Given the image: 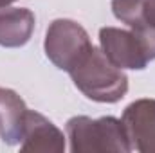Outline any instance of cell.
I'll use <instances>...</instances> for the list:
<instances>
[{"mask_svg": "<svg viewBox=\"0 0 155 153\" xmlns=\"http://www.w3.org/2000/svg\"><path fill=\"white\" fill-rule=\"evenodd\" d=\"M76 88L90 101L112 105L121 101L128 92V77L123 69L105 56L101 47H90V50L69 70Z\"/></svg>", "mask_w": 155, "mask_h": 153, "instance_id": "1", "label": "cell"}, {"mask_svg": "<svg viewBox=\"0 0 155 153\" xmlns=\"http://www.w3.org/2000/svg\"><path fill=\"white\" fill-rule=\"evenodd\" d=\"M67 139L72 153H130L123 121L112 115L92 119L76 115L67 121Z\"/></svg>", "mask_w": 155, "mask_h": 153, "instance_id": "2", "label": "cell"}, {"mask_svg": "<svg viewBox=\"0 0 155 153\" xmlns=\"http://www.w3.org/2000/svg\"><path fill=\"white\" fill-rule=\"evenodd\" d=\"M90 47V36L81 24L69 18H56L49 24L43 49L49 61L60 70L69 72Z\"/></svg>", "mask_w": 155, "mask_h": 153, "instance_id": "3", "label": "cell"}, {"mask_svg": "<svg viewBox=\"0 0 155 153\" xmlns=\"http://www.w3.org/2000/svg\"><path fill=\"white\" fill-rule=\"evenodd\" d=\"M99 45L105 56L123 70H143L152 61L144 43L134 31L103 27L99 29Z\"/></svg>", "mask_w": 155, "mask_h": 153, "instance_id": "4", "label": "cell"}, {"mask_svg": "<svg viewBox=\"0 0 155 153\" xmlns=\"http://www.w3.org/2000/svg\"><path fill=\"white\" fill-rule=\"evenodd\" d=\"M121 121L132 151L155 153V99L143 97L130 103Z\"/></svg>", "mask_w": 155, "mask_h": 153, "instance_id": "5", "label": "cell"}, {"mask_svg": "<svg viewBox=\"0 0 155 153\" xmlns=\"http://www.w3.org/2000/svg\"><path fill=\"white\" fill-rule=\"evenodd\" d=\"M112 13L144 43L155 60V0H112Z\"/></svg>", "mask_w": 155, "mask_h": 153, "instance_id": "6", "label": "cell"}, {"mask_svg": "<svg viewBox=\"0 0 155 153\" xmlns=\"http://www.w3.org/2000/svg\"><path fill=\"white\" fill-rule=\"evenodd\" d=\"M65 148L67 146H65L63 132L40 112L27 110L20 150L25 153L27 151L63 153Z\"/></svg>", "mask_w": 155, "mask_h": 153, "instance_id": "7", "label": "cell"}, {"mask_svg": "<svg viewBox=\"0 0 155 153\" xmlns=\"http://www.w3.org/2000/svg\"><path fill=\"white\" fill-rule=\"evenodd\" d=\"M35 13L27 7L0 9V47H24L35 33Z\"/></svg>", "mask_w": 155, "mask_h": 153, "instance_id": "8", "label": "cell"}, {"mask_svg": "<svg viewBox=\"0 0 155 153\" xmlns=\"http://www.w3.org/2000/svg\"><path fill=\"white\" fill-rule=\"evenodd\" d=\"M27 106L25 101L11 88L0 86V139L7 146L22 142Z\"/></svg>", "mask_w": 155, "mask_h": 153, "instance_id": "9", "label": "cell"}, {"mask_svg": "<svg viewBox=\"0 0 155 153\" xmlns=\"http://www.w3.org/2000/svg\"><path fill=\"white\" fill-rule=\"evenodd\" d=\"M13 2H16V0H0V9L2 7H9Z\"/></svg>", "mask_w": 155, "mask_h": 153, "instance_id": "10", "label": "cell"}]
</instances>
